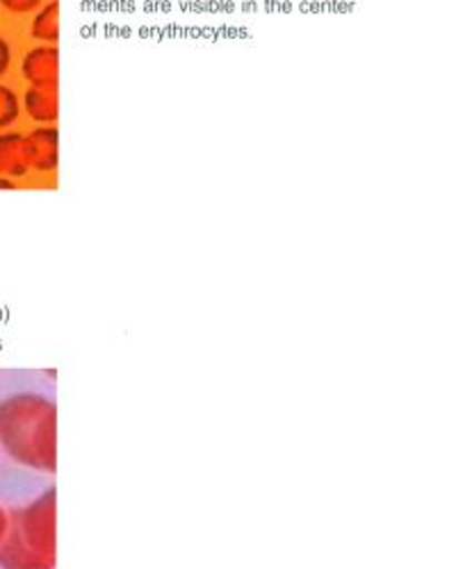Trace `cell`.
I'll return each mask as SVG.
<instances>
[{
	"instance_id": "obj_2",
	"label": "cell",
	"mask_w": 456,
	"mask_h": 569,
	"mask_svg": "<svg viewBox=\"0 0 456 569\" xmlns=\"http://www.w3.org/2000/svg\"><path fill=\"white\" fill-rule=\"evenodd\" d=\"M30 169L53 171L60 162V130L56 126H39L26 134Z\"/></svg>"
},
{
	"instance_id": "obj_3",
	"label": "cell",
	"mask_w": 456,
	"mask_h": 569,
	"mask_svg": "<svg viewBox=\"0 0 456 569\" xmlns=\"http://www.w3.org/2000/svg\"><path fill=\"white\" fill-rule=\"evenodd\" d=\"M30 171L28 141L21 132L0 134V176L21 178Z\"/></svg>"
},
{
	"instance_id": "obj_7",
	"label": "cell",
	"mask_w": 456,
	"mask_h": 569,
	"mask_svg": "<svg viewBox=\"0 0 456 569\" xmlns=\"http://www.w3.org/2000/svg\"><path fill=\"white\" fill-rule=\"evenodd\" d=\"M41 3L43 0H0V6L14 14H28V12L37 10Z\"/></svg>"
},
{
	"instance_id": "obj_8",
	"label": "cell",
	"mask_w": 456,
	"mask_h": 569,
	"mask_svg": "<svg viewBox=\"0 0 456 569\" xmlns=\"http://www.w3.org/2000/svg\"><path fill=\"white\" fill-rule=\"evenodd\" d=\"M10 64H12V46L6 37H0V78L8 73Z\"/></svg>"
},
{
	"instance_id": "obj_9",
	"label": "cell",
	"mask_w": 456,
	"mask_h": 569,
	"mask_svg": "<svg viewBox=\"0 0 456 569\" xmlns=\"http://www.w3.org/2000/svg\"><path fill=\"white\" fill-rule=\"evenodd\" d=\"M0 189H14V182L6 176H0Z\"/></svg>"
},
{
	"instance_id": "obj_6",
	"label": "cell",
	"mask_w": 456,
	"mask_h": 569,
	"mask_svg": "<svg viewBox=\"0 0 456 569\" xmlns=\"http://www.w3.org/2000/svg\"><path fill=\"white\" fill-rule=\"evenodd\" d=\"M19 97L14 93V89L0 84V130H6L8 126H12L19 119Z\"/></svg>"
},
{
	"instance_id": "obj_5",
	"label": "cell",
	"mask_w": 456,
	"mask_h": 569,
	"mask_svg": "<svg viewBox=\"0 0 456 569\" xmlns=\"http://www.w3.org/2000/svg\"><path fill=\"white\" fill-rule=\"evenodd\" d=\"M30 34L43 43H53L60 39V0H51L46 3L37 17L32 19Z\"/></svg>"
},
{
	"instance_id": "obj_4",
	"label": "cell",
	"mask_w": 456,
	"mask_h": 569,
	"mask_svg": "<svg viewBox=\"0 0 456 569\" xmlns=\"http://www.w3.org/2000/svg\"><path fill=\"white\" fill-rule=\"evenodd\" d=\"M23 106L32 121L53 126L60 117V89L58 87H30L23 97Z\"/></svg>"
},
{
	"instance_id": "obj_1",
	"label": "cell",
	"mask_w": 456,
	"mask_h": 569,
	"mask_svg": "<svg viewBox=\"0 0 456 569\" xmlns=\"http://www.w3.org/2000/svg\"><path fill=\"white\" fill-rule=\"evenodd\" d=\"M23 78L30 87H58L60 82V49L53 43H41L26 53L21 64Z\"/></svg>"
}]
</instances>
